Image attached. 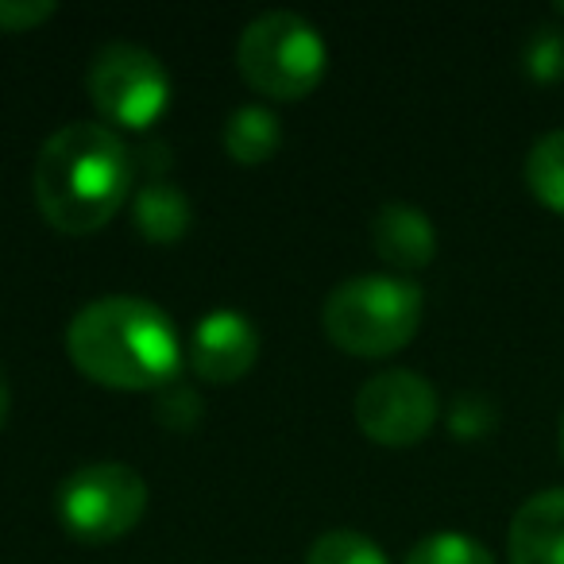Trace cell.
<instances>
[{
    "label": "cell",
    "instance_id": "cell-7",
    "mask_svg": "<svg viewBox=\"0 0 564 564\" xmlns=\"http://www.w3.org/2000/svg\"><path fill=\"white\" fill-rule=\"evenodd\" d=\"M441 414L437 391L410 368H387L356 391V425L376 445L406 448L433 430Z\"/></svg>",
    "mask_w": 564,
    "mask_h": 564
},
{
    "label": "cell",
    "instance_id": "cell-14",
    "mask_svg": "<svg viewBox=\"0 0 564 564\" xmlns=\"http://www.w3.org/2000/svg\"><path fill=\"white\" fill-rule=\"evenodd\" d=\"M306 564H387V553L356 530H329L310 545Z\"/></svg>",
    "mask_w": 564,
    "mask_h": 564
},
{
    "label": "cell",
    "instance_id": "cell-8",
    "mask_svg": "<svg viewBox=\"0 0 564 564\" xmlns=\"http://www.w3.org/2000/svg\"><path fill=\"white\" fill-rule=\"evenodd\" d=\"M189 368L205 383H236L259 360V333L236 310H213L189 333Z\"/></svg>",
    "mask_w": 564,
    "mask_h": 564
},
{
    "label": "cell",
    "instance_id": "cell-15",
    "mask_svg": "<svg viewBox=\"0 0 564 564\" xmlns=\"http://www.w3.org/2000/svg\"><path fill=\"white\" fill-rule=\"evenodd\" d=\"M406 564H495V556L487 553V545H479L468 533H430L410 549Z\"/></svg>",
    "mask_w": 564,
    "mask_h": 564
},
{
    "label": "cell",
    "instance_id": "cell-9",
    "mask_svg": "<svg viewBox=\"0 0 564 564\" xmlns=\"http://www.w3.org/2000/svg\"><path fill=\"white\" fill-rule=\"evenodd\" d=\"M510 564H564V487L525 499L510 522Z\"/></svg>",
    "mask_w": 564,
    "mask_h": 564
},
{
    "label": "cell",
    "instance_id": "cell-11",
    "mask_svg": "<svg viewBox=\"0 0 564 564\" xmlns=\"http://www.w3.org/2000/svg\"><path fill=\"white\" fill-rule=\"evenodd\" d=\"M132 217L143 240L174 243L186 236L194 209H189V197L182 194L178 186H171V182H163V178H148L132 202Z\"/></svg>",
    "mask_w": 564,
    "mask_h": 564
},
{
    "label": "cell",
    "instance_id": "cell-22",
    "mask_svg": "<svg viewBox=\"0 0 564 564\" xmlns=\"http://www.w3.org/2000/svg\"><path fill=\"white\" fill-rule=\"evenodd\" d=\"M556 12H561V17H564V0H561V4H556Z\"/></svg>",
    "mask_w": 564,
    "mask_h": 564
},
{
    "label": "cell",
    "instance_id": "cell-20",
    "mask_svg": "<svg viewBox=\"0 0 564 564\" xmlns=\"http://www.w3.org/2000/svg\"><path fill=\"white\" fill-rule=\"evenodd\" d=\"M9 410H12V387L4 368H0V433H4V422H9Z\"/></svg>",
    "mask_w": 564,
    "mask_h": 564
},
{
    "label": "cell",
    "instance_id": "cell-5",
    "mask_svg": "<svg viewBox=\"0 0 564 564\" xmlns=\"http://www.w3.org/2000/svg\"><path fill=\"white\" fill-rule=\"evenodd\" d=\"M143 510H148V484L140 471L120 460L82 464L55 491L58 522L89 545H109L132 533Z\"/></svg>",
    "mask_w": 564,
    "mask_h": 564
},
{
    "label": "cell",
    "instance_id": "cell-17",
    "mask_svg": "<svg viewBox=\"0 0 564 564\" xmlns=\"http://www.w3.org/2000/svg\"><path fill=\"white\" fill-rule=\"evenodd\" d=\"M499 425V406H495L487 394L479 391H464L456 394V402L448 406V430L460 441H479Z\"/></svg>",
    "mask_w": 564,
    "mask_h": 564
},
{
    "label": "cell",
    "instance_id": "cell-16",
    "mask_svg": "<svg viewBox=\"0 0 564 564\" xmlns=\"http://www.w3.org/2000/svg\"><path fill=\"white\" fill-rule=\"evenodd\" d=\"M522 66L533 82L541 86H553L564 78V32L556 24H541L530 32L522 47Z\"/></svg>",
    "mask_w": 564,
    "mask_h": 564
},
{
    "label": "cell",
    "instance_id": "cell-4",
    "mask_svg": "<svg viewBox=\"0 0 564 564\" xmlns=\"http://www.w3.org/2000/svg\"><path fill=\"white\" fill-rule=\"evenodd\" d=\"M329 47L314 20L299 12H263L240 32L236 43V66L256 94L271 101H299L314 94L325 78Z\"/></svg>",
    "mask_w": 564,
    "mask_h": 564
},
{
    "label": "cell",
    "instance_id": "cell-1",
    "mask_svg": "<svg viewBox=\"0 0 564 564\" xmlns=\"http://www.w3.org/2000/svg\"><path fill=\"white\" fill-rule=\"evenodd\" d=\"M135 182V159L109 124L58 128L35 155V205L66 236H89L105 228L128 202Z\"/></svg>",
    "mask_w": 564,
    "mask_h": 564
},
{
    "label": "cell",
    "instance_id": "cell-3",
    "mask_svg": "<svg viewBox=\"0 0 564 564\" xmlns=\"http://www.w3.org/2000/svg\"><path fill=\"white\" fill-rule=\"evenodd\" d=\"M422 286L399 274H352L325 299L322 322L337 348L352 356H391L422 325Z\"/></svg>",
    "mask_w": 564,
    "mask_h": 564
},
{
    "label": "cell",
    "instance_id": "cell-18",
    "mask_svg": "<svg viewBox=\"0 0 564 564\" xmlns=\"http://www.w3.org/2000/svg\"><path fill=\"white\" fill-rule=\"evenodd\" d=\"M55 17L51 0H0V32H35Z\"/></svg>",
    "mask_w": 564,
    "mask_h": 564
},
{
    "label": "cell",
    "instance_id": "cell-13",
    "mask_svg": "<svg viewBox=\"0 0 564 564\" xmlns=\"http://www.w3.org/2000/svg\"><path fill=\"white\" fill-rule=\"evenodd\" d=\"M525 186L545 209L564 217V128L545 132L525 155Z\"/></svg>",
    "mask_w": 564,
    "mask_h": 564
},
{
    "label": "cell",
    "instance_id": "cell-12",
    "mask_svg": "<svg viewBox=\"0 0 564 564\" xmlns=\"http://www.w3.org/2000/svg\"><path fill=\"white\" fill-rule=\"evenodd\" d=\"M282 143V120L267 105H240L225 120V151L232 163L259 166L279 151Z\"/></svg>",
    "mask_w": 564,
    "mask_h": 564
},
{
    "label": "cell",
    "instance_id": "cell-21",
    "mask_svg": "<svg viewBox=\"0 0 564 564\" xmlns=\"http://www.w3.org/2000/svg\"><path fill=\"white\" fill-rule=\"evenodd\" d=\"M561 460H564V414H561Z\"/></svg>",
    "mask_w": 564,
    "mask_h": 564
},
{
    "label": "cell",
    "instance_id": "cell-10",
    "mask_svg": "<svg viewBox=\"0 0 564 564\" xmlns=\"http://www.w3.org/2000/svg\"><path fill=\"white\" fill-rule=\"evenodd\" d=\"M371 243H376L379 259H387L391 267L417 271V267L433 263V256H437V228L417 205L387 202L371 217Z\"/></svg>",
    "mask_w": 564,
    "mask_h": 564
},
{
    "label": "cell",
    "instance_id": "cell-2",
    "mask_svg": "<svg viewBox=\"0 0 564 564\" xmlns=\"http://www.w3.org/2000/svg\"><path fill=\"white\" fill-rule=\"evenodd\" d=\"M66 352L86 379L117 391H159L182 368V337L163 306L132 294H109L74 314Z\"/></svg>",
    "mask_w": 564,
    "mask_h": 564
},
{
    "label": "cell",
    "instance_id": "cell-19",
    "mask_svg": "<svg viewBox=\"0 0 564 564\" xmlns=\"http://www.w3.org/2000/svg\"><path fill=\"white\" fill-rule=\"evenodd\" d=\"M155 414H159V422H163L166 430L186 433L189 425L197 422V414H202V402H197V394L189 391V387H171V391L159 399Z\"/></svg>",
    "mask_w": 564,
    "mask_h": 564
},
{
    "label": "cell",
    "instance_id": "cell-6",
    "mask_svg": "<svg viewBox=\"0 0 564 564\" xmlns=\"http://www.w3.org/2000/svg\"><path fill=\"white\" fill-rule=\"evenodd\" d=\"M86 89L101 120L128 132L151 128L171 105V74L163 58L135 43H105L89 63Z\"/></svg>",
    "mask_w": 564,
    "mask_h": 564
}]
</instances>
